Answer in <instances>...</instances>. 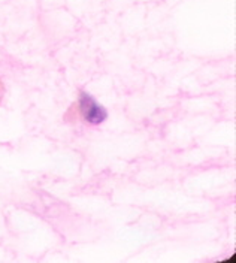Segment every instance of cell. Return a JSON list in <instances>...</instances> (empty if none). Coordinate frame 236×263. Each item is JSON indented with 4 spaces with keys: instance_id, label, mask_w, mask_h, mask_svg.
<instances>
[{
    "instance_id": "obj_1",
    "label": "cell",
    "mask_w": 236,
    "mask_h": 263,
    "mask_svg": "<svg viewBox=\"0 0 236 263\" xmlns=\"http://www.w3.org/2000/svg\"><path fill=\"white\" fill-rule=\"evenodd\" d=\"M78 109L85 123L97 126L108 118V111L90 93L81 91L78 99Z\"/></svg>"
}]
</instances>
